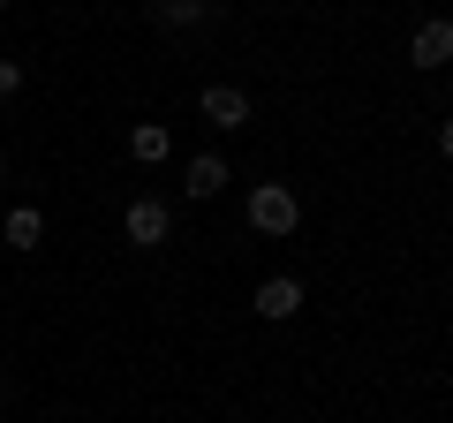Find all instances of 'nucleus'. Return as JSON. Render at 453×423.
<instances>
[{
  "label": "nucleus",
  "mask_w": 453,
  "mask_h": 423,
  "mask_svg": "<svg viewBox=\"0 0 453 423\" xmlns=\"http://www.w3.org/2000/svg\"><path fill=\"white\" fill-rule=\"evenodd\" d=\"M295 219H303V204H295L288 181H257L250 189V227L257 235H295Z\"/></svg>",
  "instance_id": "obj_1"
},
{
  "label": "nucleus",
  "mask_w": 453,
  "mask_h": 423,
  "mask_svg": "<svg viewBox=\"0 0 453 423\" xmlns=\"http://www.w3.org/2000/svg\"><path fill=\"white\" fill-rule=\"evenodd\" d=\"M166 227H174V212H166L159 196H136V204L121 212V235H129L136 250H159V242H166Z\"/></svg>",
  "instance_id": "obj_2"
},
{
  "label": "nucleus",
  "mask_w": 453,
  "mask_h": 423,
  "mask_svg": "<svg viewBox=\"0 0 453 423\" xmlns=\"http://www.w3.org/2000/svg\"><path fill=\"white\" fill-rule=\"evenodd\" d=\"M408 61H416V68H446V61H453V23H446V16L416 23V38H408Z\"/></svg>",
  "instance_id": "obj_3"
},
{
  "label": "nucleus",
  "mask_w": 453,
  "mask_h": 423,
  "mask_svg": "<svg viewBox=\"0 0 453 423\" xmlns=\"http://www.w3.org/2000/svg\"><path fill=\"white\" fill-rule=\"evenodd\" d=\"M196 114H204L211 129H242V121H250V91H234V83H211V91L196 98Z\"/></svg>",
  "instance_id": "obj_4"
},
{
  "label": "nucleus",
  "mask_w": 453,
  "mask_h": 423,
  "mask_svg": "<svg viewBox=\"0 0 453 423\" xmlns=\"http://www.w3.org/2000/svg\"><path fill=\"white\" fill-rule=\"evenodd\" d=\"M295 310H303V288H295V280H265V288H257V318H273V326H288Z\"/></svg>",
  "instance_id": "obj_5"
},
{
  "label": "nucleus",
  "mask_w": 453,
  "mask_h": 423,
  "mask_svg": "<svg viewBox=\"0 0 453 423\" xmlns=\"http://www.w3.org/2000/svg\"><path fill=\"white\" fill-rule=\"evenodd\" d=\"M181 189H189V196H219L226 189V159H219V151H196L189 174H181Z\"/></svg>",
  "instance_id": "obj_6"
},
{
  "label": "nucleus",
  "mask_w": 453,
  "mask_h": 423,
  "mask_svg": "<svg viewBox=\"0 0 453 423\" xmlns=\"http://www.w3.org/2000/svg\"><path fill=\"white\" fill-rule=\"evenodd\" d=\"M151 23H166V31H196V23H211V0H151Z\"/></svg>",
  "instance_id": "obj_7"
},
{
  "label": "nucleus",
  "mask_w": 453,
  "mask_h": 423,
  "mask_svg": "<svg viewBox=\"0 0 453 423\" xmlns=\"http://www.w3.org/2000/svg\"><path fill=\"white\" fill-rule=\"evenodd\" d=\"M129 151H136V166H159L166 151H174V136H166L159 121H136V129H129Z\"/></svg>",
  "instance_id": "obj_8"
},
{
  "label": "nucleus",
  "mask_w": 453,
  "mask_h": 423,
  "mask_svg": "<svg viewBox=\"0 0 453 423\" xmlns=\"http://www.w3.org/2000/svg\"><path fill=\"white\" fill-rule=\"evenodd\" d=\"M0 235H8V242H16V250H38V242H46V219H38L31 204H16V212H8V219H0Z\"/></svg>",
  "instance_id": "obj_9"
},
{
  "label": "nucleus",
  "mask_w": 453,
  "mask_h": 423,
  "mask_svg": "<svg viewBox=\"0 0 453 423\" xmlns=\"http://www.w3.org/2000/svg\"><path fill=\"white\" fill-rule=\"evenodd\" d=\"M23 91V61H0V98H16Z\"/></svg>",
  "instance_id": "obj_10"
},
{
  "label": "nucleus",
  "mask_w": 453,
  "mask_h": 423,
  "mask_svg": "<svg viewBox=\"0 0 453 423\" xmlns=\"http://www.w3.org/2000/svg\"><path fill=\"white\" fill-rule=\"evenodd\" d=\"M438 151H446V159H453V121H446V129H438Z\"/></svg>",
  "instance_id": "obj_11"
},
{
  "label": "nucleus",
  "mask_w": 453,
  "mask_h": 423,
  "mask_svg": "<svg viewBox=\"0 0 453 423\" xmlns=\"http://www.w3.org/2000/svg\"><path fill=\"white\" fill-rule=\"evenodd\" d=\"M0 174H8V159H0Z\"/></svg>",
  "instance_id": "obj_12"
},
{
  "label": "nucleus",
  "mask_w": 453,
  "mask_h": 423,
  "mask_svg": "<svg viewBox=\"0 0 453 423\" xmlns=\"http://www.w3.org/2000/svg\"><path fill=\"white\" fill-rule=\"evenodd\" d=\"M0 8H8V0H0Z\"/></svg>",
  "instance_id": "obj_13"
}]
</instances>
